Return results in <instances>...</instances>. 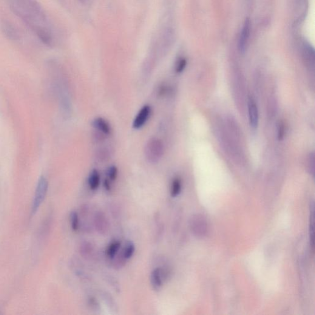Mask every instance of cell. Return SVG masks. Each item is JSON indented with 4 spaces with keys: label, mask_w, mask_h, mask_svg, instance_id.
Here are the masks:
<instances>
[{
    "label": "cell",
    "mask_w": 315,
    "mask_h": 315,
    "mask_svg": "<svg viewBox=\"0 0 315 315\" xmlns=\"http://www.w3.org/2000/svg\"><path fill=\"white\" fill-rule=\"evenodd\" d=\"M152 108L149 105H145L139 110L136 115L132 123L133 128L139 129L144 127L148 121L150 114H151Z\"/></svg>",
    "instance_id": "cell-4"
},
{
    "label": "cell",
    "mask_w": 315,
    "mask_h": 315,
    "mask_svg": "<svg viewBox=\"0 0 315 315\" xmlns=\"http://www.w3.org/2000/svg\"><path fill=\"white\" fill-rule=\"evenodd\" d=\"M48 181L47 178L44 176L39 177L38 181L37 186H36L35 196L33 200L32 206V213L33 215L35 214L42 203H43L45 198H46L48 190Z\"/></svg>",
    "instance_id": "cell-3"
},
{
    "label": "cell",
    "mask_w": 315,
    "mask_h": 315,
    "mask_svg": "<svg viewBox=\"0 0 315 315\" xmlns=\"http://www.w3.org/2000/svg\"><path fill=\"white\" fill-rule=\"evenodd\" d=\"M118 174V170L116 166L112 165L108 167L107 174L110 181H115L117 178Z\"/></svg>",
    "instance_id": "cell-17"
},
{
    "label": "cell",
    "mask_w": 315,
    "mask_h": 315,
    "mask_svg": "<svg viewBox=\"0 0 315 315\" xmlns=\"http://www.w3.org/2000/svg\"><path fill=\"white\" fill-rule=\"evenodd\" d=\"M187 64V61L185 58H181L178 61L175 67V72L177 73H181L185 70Z\"/></svg>",
    "instance_id": "cell-18"
},
{
    "label": "cell",
    "mask_w": 315,
    "mask_h": 315,
    "mask_svg": "<svg viewBox=\"0 0 315 315\" xmlns=\"http://www.w3.org/2000/svg\"><path fill=\"white\" fill-rule=\"evenodd\" d=\"M190 226H191L192 231L197 236H204L208 231V224L206 223V220L202 216H199V215H197L192 218Z\"/></svg>",
    "instance_id": "cell-5"
},
{
    "label": "cell",
    "mask_w": 315,
    "mask_h": 315,
    "mask_svg": "<svg viewBox=\"0 0 315 315\" xmlns=\"http://www.w3.org/2000/svg\"><path fill=\"white\" fill-rule=\"evenodd\" d=\"M251 32V22L249 19H246L243 24L242 30L240 35L238 48L241 53L245 52L247 45H248L249 36Z\"/></svg>",
    "instance_id": "cell-6"
},
{
    "label": "cell",
    "mask_w": 315,
    "mask_h": 315,
    "mask_svg": "<svg viewBox=\"0 0 315 315\" xmlns=\"http://www.w3.org/2000/svg\"><path fill=\"white\" fill-rule=\"evenodd\" d=\"M1 28L6 37L12 41L19 40L20 38L18 29L10 22L5 20L1 22Z\"/></svg>",
    "instance_id": "cell-7"
},
{
    "label": "cell",
    "mask_w": 315,
    "mask_h": 315,
    "mask_svg": "<svg viewBox=\"0 0 315 315\" xmlns=\"http://www.w3.org/2000/svg\"><path fill=\"white\" fill-rule=\"evenodd\" d=\"M249 123L253 129L257 128L259 123V112L256 103L253 98L249 99L248 102Z\"/></svg>",
    "instance_id": "cell-8"
},
{
    "label": "cell",
    "mask_w": 315,
    "mask_h": 315,
    "mask_svg": "<svg viewBox=\"0 0 315 315\" xmlns=\"http://www.w3.org/2000/svg\"><path fill=\"white\" fill-rule=\"evenodd\" d=\"M110 181L109 178H107V179H105L104 181V187L105 190L107 192H110L111 190L112 187L111 184H110Z\"/></svg>",
    "instance_id": "cell-22"
},
{
    "label": "cell",
    "mask_w": 315,
    "mask_h": 315,
    "mask_svg": "<svg viewBox=\"0 0 315 315\" xmlns=\"http://www.w3.org/2000/svg\"><path fill=\"white\" fill-rule=\"evenodd\" d=\"M312 214L310 217V232L311 241L312 242V246L313 247L314 245V214H313V208L311 212Z\"/></svg>",
    "instance_id": "cell-20"
},
{
    "label": "cell",
    "mask_w": 315,
    "mask_h": 315,
    "mask_svg": "<svg viewBox=\"0 0 315 315\" xmlns=\"http://www.w3.org/2000/svg\"><path fill=\"white\" fill-rule=\"evenodd\" d=\"M95 223L96 228L99 232L101 234L106 232L108 228L107 221L103 213L99 212L96 214Z\"/></svg>",
    "instance_id": "cell-12"
},
{
    "label": "cell",
    "mask_w": 315,
    "mask_h": 315,
    "mask_svg": "<svg viewBox=\"0 0 315 315\" xmlns=\"http://www.w3.org/2000/svg\"><path fill=\"white\" fill-rule=\"evenodd\" d=\"M285 134V124L283 122H280L279 125H278V139L279 141L283 140Z\"/></svg>",
    "instance_id": "cell-19"
},
{
    "label": "cell",
    "mask_w": 315,
    "mask_h": 315,
    "mask_svg": "<svg viewBox=\"0 0 315 315\" xmlns=\"http://www.w3.org/2000/svg\"><path fill=\"white\" fill-rule=\"evenodd\" d=\"M136 248L134 243L128 241L124 246L123 251V255L126 260L129 259L133 256L135 252Z\"/></svg>",
    "instance_id": "cell-15"
},
{
    "label": "cell",
    "mask_w": 315,
    "mask_h": 315,
    "mask_svg": "<svg viewBox=\"0 0 315 315\" xmlns=\"http://www.w3.org/2000/svg\"><path fill=\"white\" fill-rule=\"evenodd\" d=\"M92 125L96 130L104 135L109 136L111 134V126L109 122L103 118H96L92 122Z\"/></svg>",
    "instance_id": "cell-9"
},
{
    "label": "cell",
    "mask_w": 315,
    "mask_h": 315,
    "mask_svg": "<svg viewBox=\"0 0 315 315\" xmlns=\"http://www.w3.org/2000/svg\"><path fill=\"white\" fill-rule=\"evenodd\" d=\"M163 274L160 268L153 269L151 275H150V282L152 286L155 291L160 290L163 286Z\"/></svg>",
    "instance_id": "cell-10"
},
{
    "label": "cell",
    "mask_w": 315,
    "mask_h": 315,
    "mask_svg": "<svg viewBox=\"0 0 315 315\" xmlns=\"http://www.w3.org/2000/svg\"><path fill=\"white\" fill-rule=\"evenodd\" d=\"M121 247V243L120 241H114L110 244L109 247H108L107 250V256L110 258V259H114L116 255H117L119 250H120Z\"/></svg>",
    "instance_id": "cell-13"
},
{
    "label": "cell",
    "mask_w": 315,
    "mask_h": 315,
    "mask_svg": "<svg viewBox=\"0 0 315 315\" xmlns=\"http://www.w3.org/2000/svg\"><path fill=\"white\" fill-rule=\"evenodd\" d=\"M11 11L32 32L42 43L48 47L53 44V34L49 26L46 13L36 0H7Z\"/></svg>",
    "instance_id": "cell-1"
},
{
    "label": "cell",
    "mask_w": 315,
    "mask_h": 315,
    "mask_svg": "<svg viewBox=\"0 0 315 315\" xmlns=\"http://www.w3.org/2000/svg\"><path fill=\"white\" fill-rule=\"evenodd\" d=\"M98 157L100 160H107V157H109V153L106 149H101L99 152Z\"/></svg>",
    "instance_id": "cell-21"
},
{
    "label": "cell",
    "mask_w": 315,
    "mask_h": 315,
    "mask_svg": "<svg viewBox=\"0 0 315 315\" xmlns=\"http://www.w3.org/2000/svg\"><path fill=\"white\" fill-rule=\"evenodd\" d=\"M79 1L82 3V4H86L88 0H79Z\"/></svg>",
    "instance_id": "cell-23"
},
{
    "label": "cell",
    "mask_w": 315,
    "mask_h": 315,
    "mask_svg": "<svg viewBox=\"0 0 315 315\" xmlns=\"http://www.w3.org/2000/svg\"><path fill=\"white\" fill-rule=\"evenodd\" d=\"M182 190V181L180 178L175 177L173 179L171 187V195L173 198L177 197Z\"/></svg>",
    "instance_id": "cell-14"
},
{
    "label": "cell",
    "mask_w": 315,
    "mask_h": 315,
    "mask_svg": "<svg viewBox=\"0 0 315 315\" xmlns=\"http://www.w3.org/2000/svg\"><path fill=\"white\" fill-rule=\"evenodd\" d=\"M70 222L71 228L73 231H77L79 226V217L76 211L71 212L70 214Z\"/></svg>",
    "instance_id": "cell-16"
},
{
    "label": "cell",
    "mask_w": 315,
    "mask_h": 315,
    "mask_svg": "<svg viewBox=\"0 0 315 315\" xmlns=\"http://www.w3.org/2000/svg\"><path fill=\"white\" fill-rule=\"evenodd\" d=\"M164 152V144L161 139L152 138L147 142L145 149V155L150 163H158L162 158Z\"/></svg>",
    "instance_id": "cell-2"
},
{
    "label": "cell",
    "mask_w": 315,
    "mask_h": 315,
    "mask_svg": "<svg viewBox=\"0 0 315 315\" xmlns=\"http://www.w3.org/2000/svg\"><path fill=\"white\" fill-rule=\"evenodd\" d=\"M101 184V175L98 169H94L90 172L88 177V185L91 190H97Z\"/></svg>",
    "instance_id": "cell-11"
}]
</instances>
